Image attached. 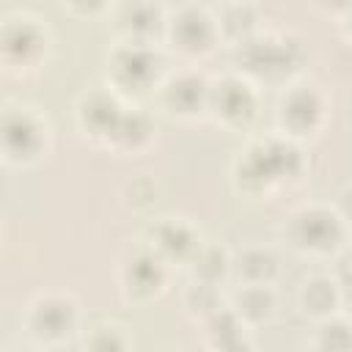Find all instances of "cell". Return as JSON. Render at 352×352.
Returning <instances> with one entry per match:
<instances>
[{
  "label": "cell",
  "mask_w": 352,
  "mask_h": 352,
  "mask_svg": "<svg viewBox=\"0 0 352 352\" xmlns=\"http://www.w3.org/2000/svg\"><path fill=\"white\" fill-rule=\"evenodd\" d=\"M226 297H228V292L223 286H212V283H201V280H187L184 289H182V311L198 327L201 322L214 316L220 308H226Z\"/></svg>",
  "instance_id": "cell-23"
},
{
  "label": "cell",
  "mask_w": 352,
  "mask_h": 352,
  "mask_svg": "<svg viewBox=\"0 0 352 352\" xmlns=\"http://www.w3.org/2000/svg\"><path fill=\"white\" fill-rule=\"evenodd\" d=\"M168 72V52L162 44L113 38L104 50V82L129 104L154 96Z\"/></svg>",
  "instance_id": "cell-4"
},
{
  "label": "cell",
  "mask_w": 352,
  "mask_h": 352,
  "mask_svg": "<svg viewBox=\"0 0 352 352\" xmlns=\"http://www.w3.org/2000/svg\"><path fill=\"white\" fill-rule=\"evenodd\" d=\"M55 148L52 118L33 102H6L0 116V157L8 168H36Z\"/></svg>",
  "instance_id": "cell-5"
},
{
  "label": "cell",
  "mask_w": 352,
  "mask_h": 352,
  "mask_svg": "<svg viewBox=\"0 0 352 352\" xmlns=\"http://www.w3.org/2000/svg\"><path fill=\"white\" fill-rule=\"evenodd\" d=\"M280 256L272 245L248 242L231 256V283L234 286H275L280 278Z\"/></svg>",
  "instance_id": "cell-18"
},
{
  "label": "cell",
  "mask_w": 352,
  "mask_h": 352,
  "mask_svg": "<svg viewBox=\"0 0 352 352\" xmlns=\"http://www.w3.org/2000/svg\"><path fill=\"white\" fill-rule=\"evenodd\" d=\"M157 118L154 113H148L143 104H129L118 121V126L113 129L104 151L116 154V157H143L154 148L157 143Z\"/></svg>",
  "instance_id": "cell-16"
},
{
  "label": "cell",
  "mask_w": 352,
  "mask_h": 352,
  "mask_svg": "<svg viewBox=\"0 0 352 352\" xmlns=\"http://www.w3.org/2000/svg\"><path fill=\"white\" fill-rule=\"evenodd\" d=\"M336 25L341 28V33H344V38L346 41H352V3L349 6H341V8H336Z\"/></svg>",
  "instance_id": "cell-30"
},
{
  "label": "cell",
  "mask_w": 352,
  "mask_h": 352,
  "mask_svg": "<svg viewBox=\"0 0 352 352\" xmlns=\"http://www.w3.org/2000/svg\"><path fill=\"white\" fill-rule=\"evenodd\" d=\"M333 204H336V209H338V214H341V217L346 220V226H349V234H352V184H346V187H341Z\"/></svg>",
  "instance_id": "cell-28"
},
{
  "label": "cell",
  "mask_w": 352,
  "mask_h": 352,
  "mask_svg": "<svg viewBox=\"0 0 352 352\" xmlns=\"http://www.w3.org/2000/svg\"><path fill=\"white\" fill-rule=\"evenodd\" d=\"M217 28H220V38L223 47H236L248 38H253L258 30L267 28V16L264 8L258 3H248V0H234V3H220L212 6Z\"/></svg>",
  "instance_id": "cell-19"
},
{
  "label": "cell",
  "mask_w": 352,
  "mask_h": 352,
  "mask_svg": "<svg viewBox=\"0 0 352 352\" xmlns=\"http://www.w3.org/2000/svg\"><path fill=\"white\" fill-rule=\"evenodd\" d=\"M80 352H135V333L121 319H99L82 330Z\"/></svg>",
  "instance_id": "cell-22"
},
{
  "label": "cell",
  "mask_w": 352,
  "mask_h": 352,
  "mask_svg": "<svg viewBox=\"0 0 352 352\" xmlns=\"http://www.w3.org/2000/svg\"><path fill=\"white\" fill-rule=\"evenodd\" d=\"M206 352H256V344H253L250 333H242V336H236L231 341H223V344L206 349Z\"/></svg>",
  "instance_id": "cell-27"
},
{
  "label": "cell",
  "mask_w": 352,
  "mask_h": 352,
  "mask_svg": "<svg viewBox=\"0 0 352 352\" xmlns=\"http://www.w3.org/2000/svg\"><path fill=\"white\" fill-rule=\"evenodd\" d=\"M294 305L302 319L316 324V322L344 311V292L330 270L311 272L300 280V286L294 292Z\"/></svg>",
  "instance_id": "cell-17"
},
{
  "label": "cell",
  "mask_w": 352,
  "mask_h": 352,
  "mask_svg": "<svg viewBox=\"0 0 352 352\" xmlns=\"http://www.w3.org/2000/svg\"><path fill=\"white\" fill-rule=\"evenodd\" d=\"M278 239L302 258L311 261H333L338 253H344L352 242L346 220L338 214L336 204L330 201H305L292 206L280 226Z\"/></svg>",
  "instance_id": "cell-3"
},
{
  "label": "cell",
  "mask_w": 352,
  "mask_h": 352,
  "mask_svg": "<svg viewBox=\"0 0 352 352\" xmlns=\"http://www.w3.org/2000/svg\"><path fill=\"white\" fill-rule=\"evenodd\" d=\"M165 22H168V6H160L154 0L110 3L107 11V25L113 30V38H124V41L162 44Z\"/></svg>",
  "instance_id": "cell-15"
},
{
  "label": "cell",
  "mask_w": 352,
  "mask_h": 352,
  "mask_svg": "<svg viewBox=\"0 0 352 352\" xmlns=\"http://www.w3.org/2000/svg\"><path fill=\"white\" fill-rule=\"evenodd\" d=\"M330 113H333V102L324 85L311 77H297L278 91L272 121L278 135L305 146L327 129Z\"/></svg>",
  "instance_id": "cell-8"
},
{
  "label": "cell",
  "mask_w": 352,
  "mask_h": 352,
  "mask_svg": "<svg viewBox=\"0 0 352 352\" xmlns=\"http://www.w3.org/2000/svg\"><path fill=\"white\" fill-rule=\"evenodd\" d=\"M308 173L305 146L275 129L250 138L231 160V187L245 201H272L278 192L297 187Z\"/></svg>",
  "instance_id": "cell-1"
},
{
  "label": "cell",
  "mask_w": 352,
  "mask_h": 352,
  "mask_svg": "<svg viewBox=\"0 0 352 352\" xmlns=\"http://www.w3.org/2000/svg\"><path fill=\"white\" fill-rule=\"evenodd\" d=\"M157 192H160L157 190V182L143 173V176H138V179H132V182L124 184L121 201H124V206H129L135 212H143V209H151L157 204Z\"/></svg>",
  "instance_id": "cell-26"
},
{
  "label": "cell",
  "mask_w": 352,
  "mask_h": 352,
  "mask_svg": "<svg viewBox=\"0 0 352 352\" xmlns=\"http://www.w3.org/2000/svg\"><path fill=\"white\" fill-rule=\"evenodd\" d=\"M311 344L324 352H352V314L341 311L336 316L316 322Z\"/></svg>",
  "instance_id": "cell-24"
},
{
  "label": "cell",
  "mask_w": 352,
  "mask_h": 352,
  "mask_svg": "<svg viewBox=\"0 0 352 352\" xmlns=\"http://www.w3.org/2000/svg\"><path fill=\"white\" fill-rule=\"evenodd\" d=\"M198 333H201L204 346L212 349V346H217V344H223V341H231V338H236V336H242V333H250V330L239 322V316H236V314L228 308V302H226V308H220L214 316H209L206 322L198 324Z\"/></svg>",
  "instance_id": "cell-25"
},
{
  "label": "cell",
  "mask_w": 352,
  "mask_h": 352,
  "mask_svg": "<svg viewBox=\"0 0 352 352\" xmlns=\"http://www.w3.org/2000/svg\"><path fill=\"white\" fill-rule=\"evenodd\" d=\"M300 352H324V349H319V346H314V344H311V341H308V346H302V349H300Z\"/></svg>",
  "instance_id": "cell-33"
},
{
  "label": "cell",
  "mask_w": 352,
  "mask_h": 352,
  "mask_svg": "<svg viewBox=\"0 0 352 352\" xmlns=\"http://www.w3.org/2000/svg\"><path fill=\"white\" fill-rule=\"evenodd\" d=\"M162 47L165 52L176 55L182 63H190V66H198L201 60L212 58L223 47L212 6H204V3L170 6Z\"/></svg>",
  "instance_id": "cell-9"
},
{
  "label": "cell",
  "mask_w": 352,
  "mask_h": 352,
  "mask_svg": "<svg viewBox=\"0 0 352 352\" xmlns=\"http://www.w3.org/2000/svg\"><path fill=\"white\" fill-rule=\"evenodd\" d=\"M60 8L69 11V14H74V16H82V14H88V16H99V14H104V16H107V11H110L107 3H94V6H82V3H60Z\"/></svg>",
  "instance_id": "cell-29"
},
{
  "label": "cell",
  "mask_w": 352,
  "mask_h": 352,
  "mask_svg": "<svg viewBox=\"0 0 352 352\" xmlns=\"http://www.w3.org/2000/svg\"><path fill=\"white\" fill-rule=\"evenodd\" d=\"M226 302L248 330L270 324L280 308V297L275 286H231Z\"/></svg>",
  "instance_id": "cell-20"
},
{
  "label": "cell",
  "mask_w": 352,
  "mask_h": 352,
  "mask_svg": "<svg viewBox=\"0 0 352 352\" xmlns=\"http://www.w3.org/2000/svg\"><path fill=\"white\" fill-rule=\"evenodd\" d=\"M116 289L124 302L129 305H151L157 302L173 278V267L162 261L148 245L140 239L126 242L116 258Z\"/></svg>",
  "instance_id": "cell-10"
},
{
  "label": "cell",
  "mask_w": 352,
  "mask_h": 352,
  "mask_svg": "<svg viewBox=\"0 0 352 352\" xmlns=\"http://www.w3.org/2000/svg\"><path fill=\"white\" fill-rule=\"evenodd\" d=\"M157 352H187V349L179 346V344H168V346H162V349H157Z\"/></svg>",
  "instance_id": "cell-32"
},
{
  "label": "cell",
  "mask_w": 352,
  "mask_h": 352,
  "mask_svg": "<svg viewBox=\"0 0 352 352\" xmlns=\"http://www.w3.org/2000/svg\"><path fill=\"white\" fill-rule=\"evenodd\" d=\"M261 116V94L253 80L245 74L226 69L223 74L212 77L209 91V121L226 132L245 135L256 126Z\"/></svg>",
  "instance_id": "cell-11"
},
{
  "label": "cell",
  "mask_w": 352,
  "mask_h": 352,
  "mask_svg": "<svg viewBox=\"0 0 352 352\" xmlns=\"http://www.w3.org/2000/svg\"><path fill=\"white\" fill-rule=\"evenodd\" d=\"M6 352H44V349H38L36 344L28 341V344H14V346H8Z\"/></svg>",
  "instance_id": "cell-31"
},
{
  "label": "cell",
  "mask_w": 352,
  "mask_h": 352,
  "mask_svg": "<svg viewBox=\"0 0 352 352\" xmlns=\"http://www.w3.org/2000/svg\"><path fill=\"white\" fill-rule=\"evenodd\" d=\"M209 91L212 77L190 63H182L170 69L162 80V85L154 94L157 110L179 124H195L209 116Z\"/></svg>",
  "instance_id": "cell-12"
},
{
  "label": "cell",
  "mask_w": 352,
  "mask_h": 352,
  "mask_svg": "<svg viewBox=\"0 0 352 352\" xmlns=\"http://www.w3.org/2000/svg\"><path fill=\"white\" fill-rule=\"evenodd\" d=\"M231 256H234V250L226 242L206 236L184 270H187L190 280H201V283L226 289V283H231Z\"/></svg>",
  "instance_id": "cell-21"
},
{
  "label": "cell",
  "mask_w": 352,
  "mask_h": 352,
  "mask_svg": "<svg viewBox=\"0 0 352 352\" xmlns=\"http://www.w3.org/2000/svg\"><path fill=\"white\" fill-rule=\"evenodd\" d=\"M126 107H129V102L124 96H118L102 80L99 85H88L77 94L74 107H72L74 126H77L82 140H88L96 148H104Z\"/></svg>",
  "instance_id": "cell-13"
},
{
  "label": "cell",
  "mask_w": 352,
  "mask_h": 352,
  "mask_svg": "<svg viewBox=\"0 0 352 352\" xmlns=\"http://www.w3.org/2000/svg\"><path fill=\"white\" fill-rule=\"evenodd\" d=\"M55 36L50 22L30 11L14 8L0 19V66L8 77L38 74L52 58Z\"/></svg>",
  "instance_id": "cell-6"
},
{
  "label": "cell",
  "mask_w": 352,
  "mask_h": 352,
  "mask_svg": "<svg viewBox=\"0 0 352 352\" xmlns=\"http://www.w3.org/2000/svg\"><path fill=\"white\" fill-rule=\"evenodd\" d=\"M308 63V47L302 36L286 28H264L253 38L231 47V69L253 80L258 88L272 85L283 88L292 80L302 77V66Z\"/></svg>",
  "instance_id": "cell-2"
},
{
  "label": "cell",
  "mask_w": 352,
  "mask_h": 352,
  "mask_svg": "<svg viewBox=\"0 0 352 352\" xmlns=\"http://www.w3.org/2000/svg\"><path fill=\"white\" fill-rule=\"evenodd\" d=\"M143 245H148L162 261H168L173 270L176 267H187L190 258L195 256V250L201 248V242L206 239L198 228L195 220H190L187 214H154L143 223V231L138 236Z\"/></svg>",
  "instance_id": "cell-14"
},
{
  "label": "cell",
  "mask_w": 352,
  "mask_h": 352,
  "mask_svg": "<svg viewBox=\"0 0 352 352\" xmlns=\"http://www.w3.org/2000/svg\"><path fill=\"white\" fill-rule=\"evenodd\" d=\"M19 327L30 344L38 349H58L82 336V305L69 289H41L36 292L22 314Z\"/></svg>",
  "instance_id": "cell-7"
}]
</instances>
